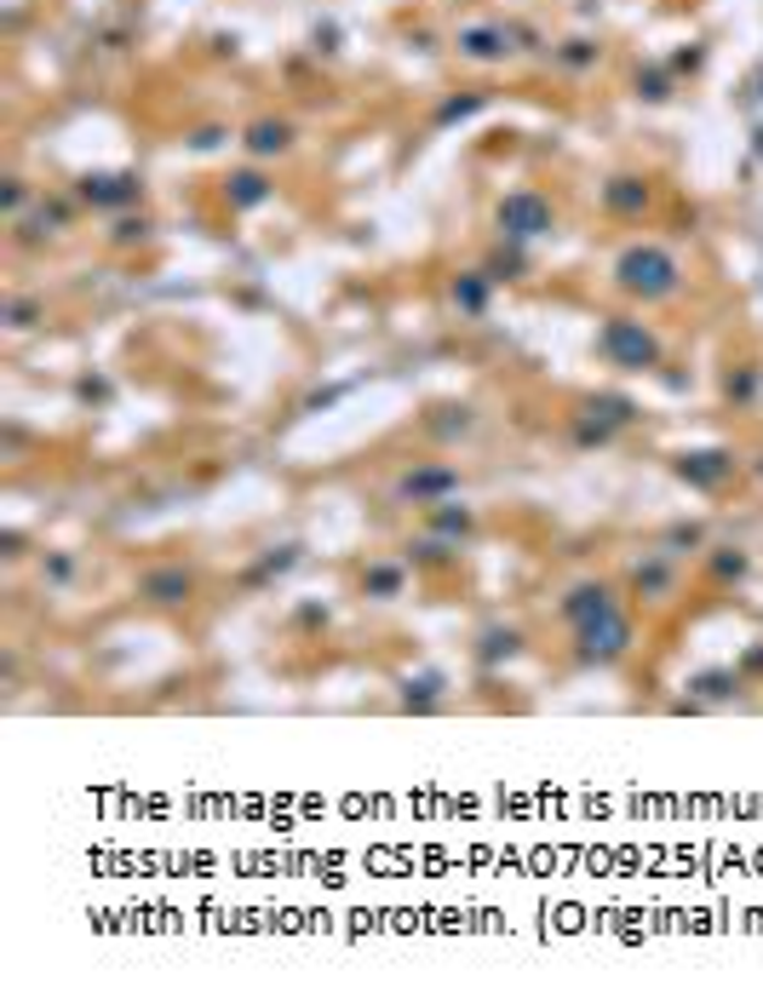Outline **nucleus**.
<instances>
[{"label":"nucleus","mask_w":763,"mask_h":1004,"mask_svg":"<svg viewBox=\"0 0 763 1004\" xmlns=\"http://www.w3.org/2000/svg\"><path fill=\"white\" fill-rule=\"evenodd\" d=\"M615 287L626 298H638V305H666V298H677V287H683V264H677L672 247H660V241H631L615 259Z\"/></svg>","instance_id":"obj_1"},{"label":"nucleus","mask_w":763,"mask_h":1004,"mask_svg":"<svg viewBox=\"0 0 763 1004\" xmlns=\"http://www.w3.org/2000/svg\"><path fill=\"white\" fill-rule=\"evenodd\" d=\"M638 419H643V408H638L631 396H620V391H597V396H586V402H580V408L569 414V442L592 454V448H608L620 431H631Z\"/></svg>","instance_id":"obj_2"},{"label":"nucleus","mask_w":763,"mask_h":1004,"mask_svg":"<svg viewBox=\"0 0 763 1004\" xmlns=\"http://www.w3.org/2000/svg\"><path fill=\"white\" fill-rule=\"evenodd\" d=\"M597 357L608 368H626V373H654L666 350H660V334L649 328V321H638V316H608L603 328H597Z\"/></svg>","instance_id":"obj_3"},{"label":"nucleus","mask_w":763,"mask_h":1004,"mask_svg":"<svg viewBox=\"0 0 763 1004\" xmlns=\"http://www.w3.org/2000/svg\"><path fill=\"white\" fill-rule=\"evenodd\" d=\"M569 638H574V661H580V666L608 672V666H620V661L631 655V643H638V625H631L626 602H620V609H608V614H597V620H586V625H574Z\"/></svg>","instance_id":"obj_4"},{"label":"nucleus","mask_w":763,"mask_h":1004,"mask_svg":"<svg viewBox=\"0 0 763 1004\" xmlns=\"http://www.w3.org/2000/svg\"><path fill=\"white\" fill-rule=\"evenodd\" d=\"M741 471H747V460L734 454V448H723V442H700V448H677V454H672V476L689 494H718Z\"/></svg>","instance_id":"obj_5"},{"label":"nucleus","mask_w":763,"mask_h":1004,"mask_svg":"<svg viewBox=\"0 0 763 1004\" xmlns=\"http://www.w3.org/2000/svg\"><path fill=\"white\" fill-rule=\"evenodd\" d=\"M460 488H465L460 465H448V460H414L408 471H396L391 499H396V506H419V511H430V506H442V499H453Z\"/></svg>","instance_id":"obj_6"},{"label":"nucleus","mask_w":763,"mask_h":1004,"mask_svg":"<svg viewBox=\"0 0 763 1004\" xmlns=\"http://www.w3.org/2000/svg\"><path fill=\"white\" fill-rule=\"evenodd\" d=\"M138 602L144 609H161V614H178V609H190L195 602V591H201V574L190 568V563H156V568H144L138 574Z\"/></svg>","instance_id":"obj_7"},{"label":"nucleus","mask_w":763,"mask_h":1004,"mask_svg":"<svg viewBox=\"0 0 763 1004\" xmlns=\"http://www.w3.org/2000/svg\"><path fill=\"white\" fill-rule=\"evenodd\" d=\"M500 236L505 241H540V236H551V224H557V213H551V201L540 195V190H512L500 201Z\"/></svg>","instance_id":"obj_8"},{"label":"nucleus","mask_w":763,"mask_h":1004,"mask_svg":"<svg viewBox=\"0 0 763 1004\" xmlns=\"http://www.w3.org/2000/svg\"><path fill=\"white\" fill-rule=\"evenodd\" d=\"M626 597L649 602V609H666V602L677 597V557H666V551H643L638 563L626 568Z\"/></svg>","instance_id":"obj_9"},{"label":"nucleus","mask_w":763,"mask_h":1004,"mask_svg":"<svg viewBox=\"0 0 763 1004\" xmlns=\"http://www.w3.org/2000/svg\"><path fill=\"white\" fill-rule=\"evenodd\" d=\"M620 586L615 580H574L569 591H563V602H557V620L569 625H586V620H597V614H608V609H620Z\"/></svg>","instance_id":"obj_10"},{"label":"nucleus","mask_w":763,"mask_h":1004,"mask_svg":"<svg viewBox=\"0 0 763 1004\" xmlns=\"http://www.w3.org/2000/svg\"><path fill=\"white\" fill-rule=\"evenodd\" d=\"M528 648V638H523V625H505V620H489L482 632L471 638V661L482 666V672H500V666H512L517 655Z\"/></svg>","instance_id":"obj_11"},{"label":"nucleus","mask_w":763,"mask_h":1004,"mask_svg":"<svg viewBox=\"0 0 763 1004\" xmlns=\"http://www.w3.org/2000/svg\"><path fill=\"white\" fill-rule=\"evenodd\" d=\"M299 557H304V545H299V540L265 545L259 557H253V563L242 568V586H247V591H265V586H276V580H288V574L299 568Z\"/></svg>","instance_id":"obj_12"},{"label":"nucleus","mask_w":763,"mask_h":1004,"mask_svg":"<svg viewBox=\"0 0 763 1004\" xmlns=\"http://www.w3.org/2000/svg\"><path fill=\"white\" fill-rule=\"evenodd\" d=\"M396 707H402V712H414V718L442 712V707H448V677H442V672H430V666H425V672H408V677L396 684Z\"/></svg>","instance_id":"obj_13"},{"label":"nucleus","mask_w":763,"mask_h":1004,"mask_svg":"<svg viewBox=\"0 0 763 1004\" xmlns=\"http://www.w3.org/2000/svg\"><path fill=\"white\" fill-rule=\"evenodd\" d=\"M356 591H362L368 602H396L402 591H408V563L402 557H368L362 574H356Z\"/></svg>","instance_id":"obj_14"},{"label":"nucleus","mask_w":763,"mask_h":1004,"mask_svg":"<svg viewBox=\"0 0 763 1004\" xmlns=\"http://www.w3.org/2000/svg\"><path fill=\"white\" fill-rule=\"evenodd\" d=\"M683 689H689V700H700V707L711 712V707H729V700H741L747 672H741V666H706V672H695Z\"/></svg>","instance_id":"obj_15"},{"label":"nucleus","mask_w":763,"mask_h":1004,"mask_svg":"<svg viewBox=\"0 0 763 1004\" xmlns=\"http://www.w3.org/2000/svg\"><path fill=\"white\" fill-rule=\"evenodd\" d=\"M402 563H408L414 574H442V568H453V563H460V545L425 529V534H414L408 545H402Z\"/></svg>","instance_id":"obj_16"},{"label":"nucleus","mask_w":763,"mask_h":1004,"mask_svg":"<svg viewBox=\"0 0 763 1004\" xmlns=\"http://www.w3.org/2000/svg\"><path fill=\"white\" fill-rule=\"evenodd\" d=\"M419 431L430 437V442H465L471 431H476V408H465V402H442V408H430L425 419H419Z\"/></svg>","instance_id":"obj_17"},{"label":"nucleus","mask_w":763,"mask_h":1004,"mask_svg":"<svg viewBox=\"0 0 763 1004\" xmlns=\"http://www.w3.org/2000/svg\"><path fill=\"white\" fill-rule=\"evenodd\" d=\"M666 557H706V545H711V534H706V522H695V517H677V522H666L660 529V540H654Z\"/></svg>","instance_id":"obj_18"},{"label":"nucleus","mask_w":763,"mask_h":1004,"mask_svg":"<svg viewBox=\"0 0 763 1004\" xmlns=\"http://www.w3.org/2000/svg\"><path fill=\"white\" fill-rule=\"evenodd\" d=\"M706 580L711 586H741L747 574H752V551L747 545H706Z\"/></svg>","instance_id":"obj_19"},{"label":"nucleus","mask_w":763,"mask_h":1004,"mask_svg":"<svg viewBox=\"0 0 763 1004\" xmlns=\"http://www.w3.org/2000/svg\"><path fill=\"white\" fill-rule=\"evenodd\" d=\"M425 529H430V534H442V540H453V545H471V540H476V511H471V506H453V499H442V506H430V511H425Z\"/></svg>","instance_id":"obj_20"},{"label":"nucleus","mask_w":763,"mask_h":1004,"mask_svg":"<svg viewBox=\"0 0 763 1004\" xmlns=\"http://www.w3.org/2000/svg\"><path fill=\"white\" fill-rule=\"evenodd\" d=\"M512 53V30H500V23H476V30L460 35V58H476V64H494Z\"/></svg>","instance_id":"obj_21"},{"label":"nucleus","mask_w":763,"mask_h":1004,"mask_svg":"<svg viewBox=\"0 0 763 1004\" xmlns=\"http://www.w3.org/2000/svg\"><path fill=\"white\" fill-rule=\"evenodd\" d=\"M92 207H126V201L138 195V184L126 179V172H98V179H87V190H81Z\"/></svg>","instance_id":"obj_22"},{"label":"nucleus","mask_w":763,"mask_h":1004,"mask_svg":"<svg viewBox=\"0 0 763 1004\" xmlns=\"http://www.w3.org/2000/svg\"><path fill=\"white\" fill-rule=\"evenodd\" d=\"M489 282H494L489 270H465L460 282H453V311H460V316H482V311H489Z\"/></svg>","instance_id":"obj_23"},{"label":"nucleus","mask_w":763,"mask_h":1004,"mask_svg":"<svg viewBox=\"0 0 763 1004\" xmlns=\"http://www.w3.org/2000/svg\"><path fill=\"white\" fill-rule=\"evenodd\" d=\"M247 149H253V156H282V149H293V127H288V121H253Z\"/></svg>","instance_id":"obj_24"},{"label":"nucleus","mask_w":763,"mask_h":1004,"mask_svg":"<svg viewBox=\"0 0 763 1004\" xmlns=\"http://www.w3.org/2000/svg\"><path fill=\"white\" fill-rule=\"evenodd\" d=\"M758 391H763V380H758V368H752V362H741V368H729V373H723V402H729V408H752Z\"/></svg>","instance_id":"obj_25"},{"label":"nucleus","mask_w":763,"mask_h":1004,"mask_svg":"<svg viewBox=\"0 0 763 1004\" xmlns=\"http://www.w3.org/2000/svg\"><path fill=\"white\" fill-rule=\"evenodd\" d=\"M603 201H608V213H643L649 207V184L643 179H608Z\"/></svg>","instance_id":"obj_26"},{"label":"nucleus","mask_w":763,"mask_h":1004,"mask_svg":"<svg viewBox=\"0 0 763 1004\" xmlns=\"http://www.w3.org/2000/svg\"><path fill=\"white\" fill-rule=\"evenodd\" d=\"M75 568H81V563H75V551H46V557H41V586L64 591L75 580Z\"/></svg>","instance_id":"obj_27"},{"label":"nucleus","mask_w":763,"mask_h":1004,"mask_svg":"<svg viewBox=\"0 0 763 1004\" xmlns=\"http://www.w3.org/2000/svg\"><path fill=\"white\" fill-rule=\"evenodd\" d=\"M265 195H270L265 172H236V179H231V201H236V207H259Z\"/></svg>","instance_id":"obj_28"},{"label":"nucleus","mask_w":763,"mask_h":1004,"mask_svg":"<svg viewBox=\"0 0 763 1004\" xmlns=\"http://www.w3.org/2000/svg\"><path fill=\"white\" fill-rule=\"evenodd\" d=\"M35 321H41L35 298H12V305H7V328H35Z\"/></svg>","instance_id":"obj_29"},{"label":"nucleus","mask_w":763,"mask_h":1004,"mask_svg":"<svg viewBox=\"0 0 763 1004\" xmlns=\"http://www.w3.org/2000/svg\"><path fill=\"white\" fill-rule=\"evenodd\" d=\"M517 270H523V253H517V241H512V247H505V253H494L489 275H494V282H512V275H517Z\"/></svg>","instance_id":"obj_30"},{"label":"nucleus","mask_w":763,"mask_h":1004,"mask_svg":"<svg viewBox=\"0 0 763 1004\" xmlns=\"http://www.w3.org/2000/svg\"><path fill=\"white\" fill-rule=\"evenodd\" d=\"M339 396H345L339 385H327V391H311V396H304V402H299V414H316V408H334V402H339Z\"/></svg>","instance_id":"obj_31"},{"label":"nucleus","mask_w":763,"mask_h":1004,"mask_svg":"<svg viewBox=\"0 0 763 1004\" xmlns=\"http://www.w3.org/2000/svg\"><path fill=\"white\" fill-rule=\"evenodd\" d=\"M293 625H299V632H316V625H327V609H322V602H304V609L293 614Z\"/></svg>","instance_id":"obj_32"},{"label":"nucleus","mask_w":763,"mask_h":1004,"mask_svg":"<svg viewBox=\"0 0 763 1004\" xmlns=\"http://www.w3.org/2000/svg\"><path fill=\"white\" fill-rule=\"evenodd\" d=\"M75 396H81V402H110V385L104 380H81V385H75Z\"/></svg>","instance_id":"obj_33"},{"label":"nucleus","mask_w":763,"mask_h":1004,"mask_svg":"<svg viewBox=\"0 0 763 1004\" xmlns=\"http://www.w3.org/2000/svg\"><path fill=\"white\" fill-rule=\"evenodd\" d=\"M734 666H741L747 677H763V643H752V648H747V655L734 661Z\"/></svg>","instance_id":"obj_34"},{"label":"nucleus","mask_w":763,"mask_h":1004,"mask_svg":"<svg viewBox=\"0 0 763 1004\" xmlns=\"http://www.w3.org/2000/svg\"><path fill=\"white\" fill-rule=\"evenodd\" d=\"M7 557H12V563L23 557V534H18V529H7Z\"/></svg>","instance_id":"obj_35"},{"label":"nucleus","mask_w":763,"mask_h":1004,"mask_svg":"<svg viewBox=\"0 0 763 1004\" xmlns=\"http://www.w3.org/2000/svg\"><path fill=\"white\" fill-rule=\"evenodd\" d=\"M747 471H752V476H758V483H763V454H758V460H752V465H747Z\"/></svg>","instance_id":"obj_36"}]
</instances>
